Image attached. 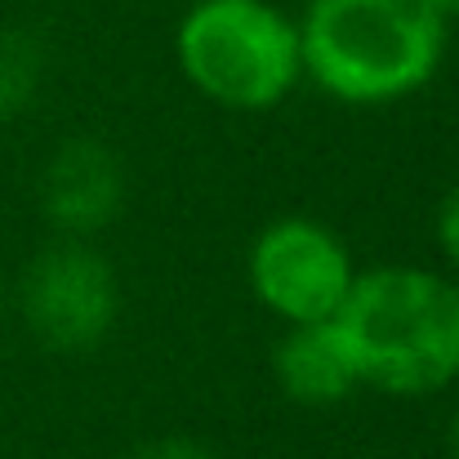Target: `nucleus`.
Returning a JSON list of instances; mask_svg holds the SVG:
<instances>
[{"instance_id":"2","label":"nucleus","mask_w":459,"mask_h":459,"mask_svg":"<svg viewBox=\"0 0 459 459\" xmlns=\"http://www.w3.org/2000/svg\"><path fill=\"white\" fill-rule=\"evenodd\" d=\"M334 325L361 384L393 397H429L459 379V286L415 264L357 273Z\"/></svg>"},{"instance_id":"6","label":"nucleus","mask_w":459,"mask_h":459,"mask_svg":"<svg viewBox=\"0 0 459 459\" xmlns=\"http://www.w3.org/2000/svg\"><path fill=\"white\" fill-rule=\"evenodd\" d=\"M40 196H45V214L63 232H72V237L99 232L117 219V210L126 201L121 160L103 143H67L49 160Z\"/></svg>"},{"instance_id":"3","label":"nucleus","mask_w":459,"mask_h":459,"mask_svg":"<svg viewBox=\"0 0 459 459\" xmlns=\"http://www.w3.org/2000/svg\"><path fill=\"white\" fill-rule=\"evenodd\" d=\"M174 49L192 90L232 112H268L304 76L299 22L273 0H192Z\"/></svg>"},{"instance_id":"5","label":"nucleus","mask_w":459,"mask_h":459,"mask_svg":"<svg viewBox=\"0 0 459 459\" xmlns=\"http://www.w3.org/2000/svg\"><path fill=\"white\" fill-rule=\"evenodd\" d=\"M117 307H121V290L112 264L81 241H58L27 268L22 281L27 325L36 330L40 343L58 352L94 348L112 330Z\"/></svg>"},{"instance_id":"1","label":"nucleus","mask_w":459,"mask_h":459,"mask_svg":"<svg viewBox=\"0 0 459 459\" xmlns=\"http://www.w3.org/2000/svg\"><path fill=\"white\" fill-rule=\"evenodd\" d=\"M446 27L451 18L433 0H307L304 76L352 108L397 103L437 76Z\"/></svg>"},{"instance_id":"7","label":"nucleus","mask_w":459,"mask_h":459,"mask_svg":"<svg viewBox=\"0 0 459 459\" xmlns=\"http://www.w3.org/2000/svg\"><path fill=\"white\" fill-rule=\"evenodd\" d=\"M277 379L286 397H295L299 406H334L361 384L352 352L334 321H312V325L286 330L277 348Z\"/></svg>"},{"instance_id":"12","label":"nucleus","mask_w":459,"mask_h":459,"mask_svg":"<svg viewBox=\"0 0 459 459\" xmlns=\"http://www.w3.org/2000/svg\"><path fill=\"white\" fill-rule=\"evenodd\" d=\"M451 455L459 459V411H455V424H451Z\"/></svg>"},{"instance_id":"9","label":"nucleus","mask_w":459,"mask_h":459,"mask_svg":"<svg viewBox=\"0 0 459 459\" xmlns=\"http://www.w3.org/2000/svg\"><path fill=\"white\" fill-rule=\"evenodd\" d=\"M437 241H442L446 259L459 268V187L442 201V210H437Z\"/></svg>"},{"instance_id":"11","label":"nucleus","mask_w":459,"mask_h":459,"mask_svg":"<svg viewBox=\"0 0 459 459\" xmlns=\"http://www.w3.org/2000/svg\"><path fill=\"white\" fill-rule=\"evenodd\" d=\"M433 4H437L446 18H459V0H433Z\"/></svg>"},{"instance_id":"10","label":"nucleus","mask_w":459,"mask_h":459,"mask_svg":"<svg viewBox=\"0 0 459 459\" xmlns=\"http://www.w3.org/2000/svg\"><path fill=\"white\" fill-rule=\"evenodd\" d=\"M134 459H214L201 442H192V437H165V442H152V446H143Z\"/></svg>"},{"instance_id":"8","label":"nucleus","mask_w":459,"mask_h":459,"mask_svg":"<svg viewBox=\"0 0 459 459\" xmlns=\"http://www.w3.org/2000/svg\"><path fill=\"white\" fill-rule=\"evenodd\" d=\"M40 85V49L31 36L0 31V121L22 112Z\"/></svg>"},{"instance_id":"4","label":"nucleus","mask_w":459,"mask_h":459,"mask_svg":"<svg viewBox=\"0 0 459 459\" xmlns=\"http://www.w3.org/2000/svg\"><path fill=\"white\" fill-rule=\"evenodd\" d=\"M357 281L348 246L316 219H277L250 250V286L286 325L334 321Z\"/></svg>"}]
</instances>
